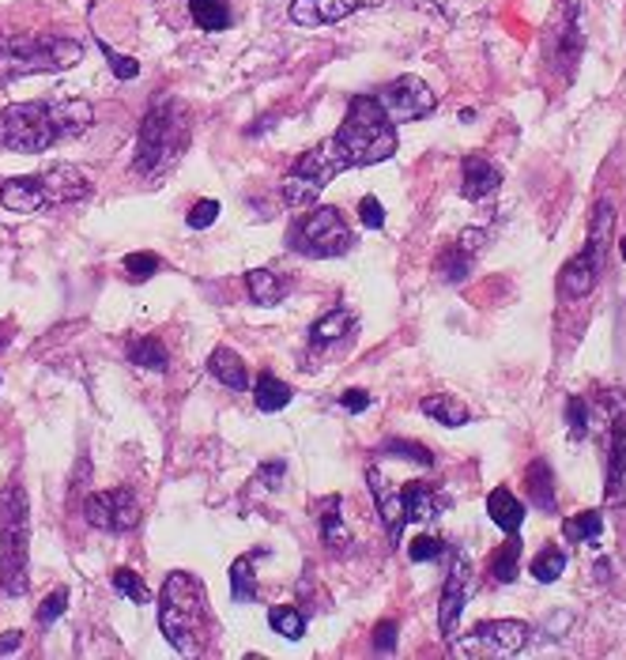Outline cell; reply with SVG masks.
Returning a JSON list of instances; mask_svg holds the SVG:
<instances>
[{"label":"cell","instance_id":"2","mask_svg":"<svg viewBox=\"0 0 626 660\" xmlns=\"http://www.w3.org/2000/svg\"><path fill=\"white\" fill-rule=\"evenodd\" d=\"M208 608H205V589L200 582L186 570H174L163 582V600H159V630L178 653H200V635H205Z\"/></svg>","mask_w":626,"mask_h":660},{"label":"cell","instance_id":"3","mask_svg":"<svg viewBox=\"0 0 626 660\" xmlns=\"http://www.w3.org/2000/svg\"><path fill=\"white\" fill-rule=\"evenodd\" d=\"M31 506L23 488L0 494V589L4 597H23L31 585Z\"/></svg>","mask_w":626,"mask_h":660},{"label":"cell","instance_id":"39","mask_svg":"<svg viewBox=\"0 0 626 660\" xmlns=\"http://www.w3.org/2000/svg\"><path fill=\"white\" fill-rule=\"evenodd\" d=\"M269 627L288 641H299L302 635H306V616H302L299 608H288V604H283V608L269 611Z\"/></svg>","mask_w":626,"mask_h":660},{"label":"cell","instance_id":"29","mask_svg":"<svg viewBox=\"0 0 626 660\" xmlns=\"http://www.w3.org/2000/svg\"><path fill=\"white\" fill-rule=\"evenodd\" d=\"M291 385L288 381H280L275 374H261L253 385V400H257V408L261 411H283L291 405Z\"/></svg>","mask_w":626,"mask_h":660},{"label":"cell","instance_id":"44","mask_svg":"<svg viewBox=\"0 0 626 660\" xmlns=\"http://www.w3.org/2000/svg\"><path fill=\"white\" fill-rule=\"evenodd\" d=\"M216 219H219V200H197V205L189 208L186 223L192 227V231H208Z\"/></svg>","mask_w":626,"mask_h":660},{"label":"cell","instance_id":"48","mask_svg":"<svg viewBox=\"0 0 626 660\" xmlns=\"http://www.w3.org/2000/svg\"><path fill=\"white\" fill-rule=\"evenodd\" d=\"M257 475H261V483L269 491H280L283 480H288V464H283V461H264L261 469H257Z\"/></svg>","mask_w":626,"mask_h":660},{"label":"cell","instance_id":"6","mask_svg":"<svg viewBox=\"0 0 626 660\" xmlns=\"http://www.w3.org/2000/svg\"><path fill=\"white\" fill-rule=\"evenodd\" d=\"M189 136V117L186 106L174 98H155L152 109L140 122V140H136V170L152 174L163 167V159L178 155V148Z\"/></svg>","mask_w":626,"mask_h":660},{"label":"cell","instance_id":"10","mask_svg":"<svg viewBox=\"0 0 626 660\" xmlns=\"http://www.w3.org/2000/svg\"><path fill=\"white\" fill-rule=\"evenodd\" d=\"M529 622L521 619H494V622H480L472 635L453 638V657H476V660H491V657H518L524 646H529Z\"/></svg>","mask_w":626,"mask_h":660},{"label":"cell","instance_id":"8","mask_svg":"<svg viewBox=\"0 0 626 660\" xmlns=\"http://www.w3.org/2000/svg\"><path fill=\"white\" fill-rule=\"evenodd\" d=\"M612 205L601 200L596 205V216H593V231H588V242L582 253H574L570 261L563 264V272H559V295L577 302L585 295H593L596 280H601V269H604V250H607V231H612Z\"/></svg>","mask_w":626,"mask_h":660},{"label":"cell","instance_id":"1","mask_svg":"<svg viewBox=\"0 0 626 660\" xmlns=\"http://www.w3.org/2000/svg\"><path fill=\"white\" fill-rule=\"evenodd\" d=\"M333 140L344 151L347 167H374L397 155V128H393L389 114L382 109L374 95H355L347 103L344 125L333 133Z\"/></svg>","mask_w":626,"mask_h":660},{"label":"cell","instance_id":"28","mask_svg":"<svg viewBox=\"0 0 626 660\" xmlns=\"http://www.w3.org/2000/svg\"><path fill=\"white\" fill-rule=\"evenodd\" d=\"M487 574H491L494 585H510L513 577L521 574V539H518V533H513L499 547V552L491 555V563H487Z\"/></svg>","mask_w":626,"mask_h":660},{"label":"cell","instance_id":"18","mask_svg":"<svg viewBox=\"0 0 626 660\" xmlns=\"http://www.w3.org/2000/svg\"><path fill=\"white\" fill-rule=\"evenodd\" d=\"M382 4V0H291V20L299 27H321V23H340L358 8Z\"/></svg>","mask_w":626,"mask_h":660},{"label":"cell","instance_id":"45","mask_svg":"<svg viewBox=\"0 0 626 660\" xmlns=\"http://www.w3.org/2000/svg\"><path fill=\"white\" fill-rule=\"evenodd\" d=\"M64 611H69V589H53L50 597L42 600V608H39V622L42 627H50V622H58Z\"/></svg>","mask_w":626,"mask_h":660},{"label":"cell","instance_id":"7","mask_svg":"<svg viewBox=\"0 0 626 660\" xmlns=\"http://www.w3.org/2000/svg\"><path fill=\"white\" fill-rule=\"evenodd\" d=\"M58 140L61 136L58 122H53V103H12L0 109V148L39 155Z\"/></svg>","mask_w":626,"mask_h":660},{"label":"cell","instance_id":"20","mask_svg":"<svg viewBox=\"0 0 626 660\" xmlns=\"http://www.w3.org/2000/svg\"><path fill=\"white\" fill-rule=\"evenodd\" d=\"M499 186H502V170L494 163H487L483 155H468L460 163V192H465V200H487L499 192Z\"/></svg>","mask_w":626,"mask_h":660},{"label":"cell","instance_id":"41","mask_svg":"<svg viewBox=\"0 0 626 660\" xmlns=\"http://www.w3.org/2000/svg\"><path fill=\"white\" fill-rule=\"evenodd\" d=\"M98 50H103L109 72H114L117 80H136V76H140V61L128 57V53H117L114 45H109V42L103 39V34H98Z\"/></svg>","mask_w":626,"mask_h":660},{"label":"cell","instance_id":"31","mask_svg":"<svg viewBox=\"0 0 626 660\" xmlns=\"http://www.w3.org/2000/svg\"><path fill=\"white\" fill-rule=\"evenodd\" d=\"M246 287H250V295H253L257 306H275V302H283V280L275 276L272 269L246 272Z\"/></svg>","mask_w":626,"mask_h":660},{"label":"cell","instance_id":"30","mask_svg":"<svg viewBox=\"0 0 626 660\" xmlns=\"http://www.w3.org/2000/svg\"><path fill=\"white\" fill-rule=\"evenodd\" d=\"M563 533H566L570 544L596 547V544H601V536H604V517L596 510H585V513H577V517L566 521Z\"/></svg>","mask_w":626,"mask_h":660},{"label":"cell","instance_id":"34","mask_svg":"<svg viewBox=\"0 0 626 660\" xmlns=\"http://www.w3.org/2000/svg\"><path fill=\"white\" fill-rule=\"evenodd\" d=\"M230 597L234 604H250L257 597V570H253V555L234 558L230 566Z\"/></svg>","mask_w":626,"mask_h":660},{"label":"cell","instance_id":"52","mask_svg":"<svg viewBox=\"0 0 626 660\" xmlns=\"http://www.w3.org/2000/svg\"><path fill=\"white\" fill-rule=\"evenodd\" d=\"M619 256H623V261H626V238H623V242H619Z\"/></svg>","mask_w":626,"mask_h":660},{"label":"cell","instance_id":"12","mask_svg":"<svg viewBox=\"0 0 626 660\" xmlns=\"http://www.w3.org/2000/svg\"><path fill=\"white\" fill-rule=\"evenodd\" d=\"M84 517L91 528H103V533H128L140 521V506H136L133 491L117 488V491H95L84 502Z\"/></svg>","mask_w":626,"mask_h":660},{"label":"cell","instance_id":"14","mask_svg":"<svg viewBox=\"0 0 626 660\" xmlns=\"http://www.w3.org/2000/svg\"><path fill=\"white\" fill-rule=\"evenodd\" d=\"M551 64H563L570 72L582 57V45H585V34H582V20H577V0H563V8L555 12V20H551Z\"/></svg>","mask_w":626,"mask_h":660},{"label":"cell","instance_id":"36","mask_svg":"<svg viewBox=\"0 0 626 660\" xmlns=\"http://www.w3.org/2000/svg\"><path fill=\"white\" fill-rule=\"evenodd\" d=\"M563 570H566V552H563V547H555V544L543 547V552L532 558V566H529V574L536 577V582H543V585L559 582Z\"/></svg>","mask_w":626,"mask_h":660},{"label":"cell","instance_id":"38","mask_svg":"<svg viewBox=\"0 0 626 660\" xmlns=\"http://www.w3.org/2000/svg\"><path fill=\"white\" fill-rule=\"evenodd\" d=\"M347 328H352V314H347V310H328V314L310 328V341L313 344H333L347 333Z\"/></svg>","mask_w":626,"mask_h":660},{"label":"cell","instance_id":"17","mask_svg":"<svg viewBox=\"0 0 626 660\" xmlns=\"http://www.w3.org/2000/svg\"><path fill=\"white\" fill-rule=\"evenodd\" d=\"M487 245V231H465L457 238L449 250H441L438 256V272H441V280L446 283H465L468 276H472V264H476V256H480V250Z\"/></svg>","mask_w":626,"mask_h":660},{"label":"cell","instance_id":"23","mask_svg":"<svg viewBox=\"0 0 626 660\" xmlns=\"http://www.w3.org/2000/svg\"><path fill=\"white\" fill-rule=\"evenodd\" d=\"M404 510H408V521H435L449 510V494L427 483H411L404 488Z\"/></svg>","mask_w":626,"mask_h":660},{"label":"cell","instance_id":"16","mask_svg":"<svg viewBox=\"0 0 626 660\" xmlns=\"http://www.w3.org/2000/svg\"><path fill=\"white\" fill-rule=\"evenodd\" d=\"M366 483H371V494H374V502H377V513H382L385 533H389L393 544H400L404 525H408V510H404V488H393V483L385 480L382 469L366 472Z\"/></svg>","mask_w":626,"mask_h":660},{"label":"cell","instance_id":"25","mask_svg":"<svg viewBox=\"0 0 626 660\" xmlns=\"http://www.w3.org/2000/svg\"><path fill=\"white\" fill-rule=\"evenodd\" d=\"M487 517H491L505 536H513V533H521V525H524V506L510 488H494L487 494Z\"/></svg>","mask_w":626,"mask_h":660},{"label":"cell","instance_id":"33","mask_svg":"<svg viewBox=\"0 0 626 660\" xmlns=\"http://www.w3.org/2000/svg\"><path fill=\"white\" fill-rule=\"evenodd\" d=\"M128 363L144 366V370H167L170 355H167V347H163L159 341H152V336H140V341L128 344Z\"/></svg>","mask_w":626,"mask_h":660},{"label":"cell","instance_id":"22","mask_svg":"<svg viewBox=\"0 0 626 660\" xmlns=\"http://www.w3.org/2000/svg\"><path fill=\"white\" fill-rule=\"evenodd\" d=\"M524 494L540 513H555L559 510V494H555V472L547 461H532L524 469Z\"/></svg>","mask_w":626,"mask_h":660},{"label":"cell","instance_id":"50","mask_svg":"<svg viewBox=\"0 0 626 660\" xmlns=\"http://www.w3.org/2000/svg\"><path fill=\"white\" fill-rule=\"evenodd\" d=\"M340 405L352 411V416H363V411L371 408V392H366V389H347V392H340Z\"/></svg>","mask_w":626,"mask_h":660},{"label":"cell","instance_id":"32","mask_svg":"<svg viewBox=\"0 0 626 660\" xmlns=\"http://www.w3.org/2000/svg\"><path fill=\"white\" fill-rule=\"evenodd\" d=\"M189 12L192 23L208 34H219L230 27V12H227V0H189Z\"/></svg>","mask_w":626,"mask_h":660},{"label":"cell","instance_id":"5","mask_svg":"<svg viewBox=\"0 0 626 660\" xmlns=\"http://www.w3.org/2000/svg\"><path fill=\"white\" fill-rule=\"evenodd\" d=\"M352 170L344 159V151H340V144L328 136V140H321L317 148H310L306 155H299L294 159V167L283 174V205L294 208V212H302V208H313V200L321 197V192L328 189V181L336 178V174Z\"/></svg>","mask_w":626,"mask_h":660},{"label":"cell","instance_id":"4","mask_svg":"<svg viewBox=\"0 0 626 660\" xmlns=\"http://www.w3.org/2000/svg\"><path fill=\"white\" fill-rule=\"evenodd\" d=\"M84 61V45L61 34H4L0 39V80H20L34 72H64Z\"/></svg>","mask_w":626,"mask_h":660},{"label":"cell","instance_id":"24","mask_svg":"<svg viewBox=\"0 0 626 660\" xmlns=\"http://www.w3.org/2000/svg\"><path fill=\"white\" fill-rule=\"evenodd\" d=\"M208 370H211V378L219 385H227V389H234V392L250 389V370H246L242 355H238L234 347H216L208 359Z\"/></svg>","mask_w":626,"mask_h":660},{"label":"cell","instance_id":"21","mask_svg":"<svg viewBox=\"0 0 626 660\" xmlns=\"http://www.w3.org/2000/svg\"><path fill=\"white\" fill-rule=\"evenodd\" d=\"M0 205L15 216H34L39 208L50 205V200H45L39 178H8L4 186H0Z\"/></svg>","mask_w":626,"mask_h":660},{"label":"cell","instance_id":"27","mask_svg":"<svg viewBox=\"0 0 626 660\" xmlns=\"http://www.w3.org/2000/svg\"><path fill=\"white\" fill-rule=\"evenodd\" d=\"M419 411H422V416H430V419H435V423H441V427H465L468 419H472V411L465 408V400L449 397V392H435V397H422Z\"/></svg>","mask_w":626,"mask_h":660},{"label":"cell","instance_id":"51","mask_svg":"<svg viewBox=\"0 0 626 660\" xmlns=\"http://www.w3.org/2000/svg\"><path fill=\"white\" fill-rule=\"evenodd\" d=\"M20 646H23V635H20V630H8V635H0V657L15 653Z\"/></svg>","mask_w":626,"mask_h":660},{"label":"cell","instance_id":"15","mask_svg":"<svg viewBox=\"0 0 626 660\" xmlns=\"http://www.w3.org/2000/svg\"><path fill=\"white\" fill-rule=\"evenodd\" d=\"M607 488L604 499L612 506H626V408L615 400V419H612V446H607Z\"/></svg>","mask_w":626,"mask_h":660},{"label":"cell","instance_id":"26","mask_svg":"<svg viewBox=\"0 0 626 660\" xmlns=\"http://www.w3.org/2000/svg\"><path fill=\"white\" fill-rule=\"evenodd\" d=\"M53 122H58V136L69 140V136H84L91 125H95V109L84 98H61L53 103Z\"/></svg>","mask_w":626,"mask_h":660},{"label":"cell","instance_id":"40","mask_svg":"<svg viewBox=\"0 0 626 660\" xmlns=\"http://www.w3.org/2000/svg\"><path fill=\"white\" fill-rule=\"evenodd\" d=\"M114 589L122 593L125 600H133V604H147V600H152V589L144 585V577L136 574V570H128V566L114 570Z\"/></svg>","mask_w":626,"mask_h":660},{"label":"cell","instance_id":"35","mask_svg":"<svg viewBox=\"0 0 626 660\" xmlns=\"http://www.w3.org/2000/svg\"><path fill=\"white\" fill-rule=\"evenodd\" d=\"M321 536H325V544L333 547V552H344L347 544H352V533H347L344 517H340V499L325 502V513H321Z\"/></svg>","mask_w":626,"mask_h":660},{"label":"cell","instance_id":"46","mask_svg":"<svg viewBox=\"0 0 626 660\" xmlns=\"http://www.w3.org/2000/svg\"><path fill=\"white\" fill-rule=\"evenodd\" d=\"M566 423H570V438H585L588 434V408L582 397L566 400Z\"/></svg>","mask_w":626,"mask_h":660},{"label":"cell","instance_id":"11","mask_svg":"<svg viewBox=\"0 0 626 660\" xmlns=\"http://www.w3.org/2000/svg\"><path fill=\"white\" fill-rule=\"evenodd\" d=\"M377 103L389 114V122H422V117H430L438 109V95L430 91L427 80L419 76H400L393 80V84H385L377 91Z\"/></svg>","mask_w":626,"mask_h":660},{"label":"cell","instance_id":"49","mask_svg":"<svg viewBox=\"0 0 626 660\" xmlns=\"http://www.w3.org/2000/svg\"><path fill=\"white\" fill-rule=\"evenodd\" d=\"M374 649L377 653H393L397 649V622H377V630H374Z\"/></svg>","mask_w":626,"mask_h":660},{"label":"cell","instance_id":"42","mask_svg":"<svg viewBox=\"0 0 626 660\" xmlns=\"http://www.w3.org/2000/svg\"><path fill=\"white\" fill-rule=\"evenodd\" d=\"M159 269H163V264H159V256H155V253H147V250H144V253H128V256H125V276L133 280V283L152 280Z\"/></svg>","mask_w":626,"mask_h":660},{"label":"cell","instance_id":"43","mask_svg":"<svg viewBox=\"0 0 626 660\" xmlns=\"http://www.w3.org/2000/svg\"><path fill=\"white\" fill-rule=\"evenodd\" d=\"M441 555H446V539H438V536H419L408 544L411 563H435V558H441Z\"/></svg>","mask_w":626,"mask_h":660},{"label":"cell","instance_id":"37","mask_svg":"<svg viewBox=\"0 0 626 660\" xmlns=\"http://www.w3.org/2000/svg\"><path fill=\"white\" fill-rule=\"evenodd\" d=\"M382 453L385 457H400V461H411V464H419V469H435V461H438L427 446L408 442V438H389V442L382 446Z\"/></svg>","mask_w":626,"mask_h":660},{"label":"cell","instance_id":"19","mask_svg":"<svg viewBox=\"0 0 626 660\" xmlns=\"http://www.w3.org/2000/svg\"><path fill=\"white\" fill-rule=\"evenodd\" d=\"M39 181H42V192L50 205H72V200H84L91 192L87 174L80 167H72V163H58V167L45 170Z\"/></svg>","mask_w":626,"mask_h":660},{"label":"cell","instance_id":"13","mask_svg":"<svg viewBox=\"0 0 626 660\" xmlns=\"http://www.w3.org/2000/svg\"><path fill=\"white\" fill-rule=\"evenodd\" d=\"M472 593H476L472 563H468L465 555H453V566H449L446 585H441V608H438V627H441V638L446 641L457 638L460 611H465V604L472 600Z\"/></svg>","mask_w":626,"mask_h":660},{"label":"cell","instance_id":"9","mask_svg":"<svg viewBox=\"0 0 626 660\" xmlns=\"http://www.w3.org/2000/svg\"><path fill=\"white\" fill-rule=\"evenodd\" d=\"M355 234L352 227L344 223L340 208H313L291 227V250L302 256H313V261H328V256H344L352 250Z\"/></svg>","mask_w":626,"mask_h":660},{"label":"cell","instance_id":"47","mask_svg":"<svg viewBox=\"0 0 626 660\" xmlns=\"http://www.w3.org/2000/svg\"><path fill=\"white\" fill-rule=\"evenodd\" d=\"M358 219H363V227H371V231H382L385 227V208L377 197H363L358 200Z\"/></svg>","mask_w":626,"mask_h":660}]
</instances>
